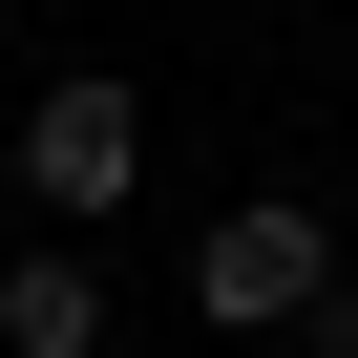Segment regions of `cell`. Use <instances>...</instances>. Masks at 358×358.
Wrapping results in <instances>:
<instances>
[{"label": "cell", "instance_id": "obj_1", "mask_svg": "<svg viewBox=\"0 0 358 358\" xmlns=\"http://www.w3.org/2000/svg\"><path fill=\"white\" fill-rule=\"evenodd\" d=\"M0 190L64 211V232H85V211H127V190H148V106H127L106 64H85V85H43V106H22V148H0Z\"/></svg>", "mask_w": 358, "mask_h": 358}, {"label": "cell", "instance_id": "obj_2", "mask_svg": "<svg viewBox=\"0 0 358 358\" xmlns=\"http://www.w3.org/2000/svg\"><path fill=\"white\" fill-rule=\"evenodd\" d=\"M316 295H337V232H316L295 190H253V211H211V232H190V316H232V337H295Z\"/></svg>", "mask_w": 358, "mask_h": 358}, {"label": "cell", "instance_id": "obj_3", "mask_svg": "<svg viewBox=\"0 0 358 358\" xmlns=\"http://www.w3.org/2000/svg\"><path fill=\"white\" fill-rule=\"evenodd\" d=\"M0 358H106V274L43 232V253H0Z\"/></svg>", "mask_w": 358, "mask_h": 358}, {"label": "cell", "instance_id": "obj_4", "mask_svg": "<svg viewBox=\"0 0 358 358\" xmlns=\"http://www.w3.org/2000/svg\"><path fill=\"white\" fill-rule=\"evenodd\" d=\"M295 358H358V274H337V295H316V316H295Z\"/></svg>", "mask_w": 358, "mask_h": 358}, {"label": "cell", "instance_id": "obj_5", "mask_svg": "<svg viewBox=\"0 0 358 358\" xmlns=\"http://www.w3.org/2000/svg\"><path fill=\"white\" fill-rule=\"evenodd\" d=\"M0 211H22V190H0Z\"/></svg>", "mask_w": 358, "mask_h": 358}]
</instances>
